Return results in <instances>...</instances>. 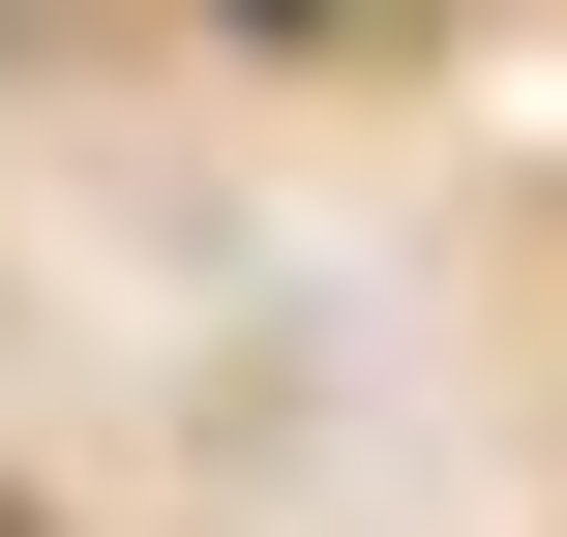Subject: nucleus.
<instances>
[{
	"instance_id": "nucleus-1",
	"label": "nucleus",
	"mask_w": 567,
	"mask_h": 537,
	"mask_svg": "<svg viewBox=\"0 0 567 537\" xmlns=\"http://www.w3.org/2000/svg\"><path fill=\"white\" fill-rule=\"evenodd\" d=\"M239 30H329V0H239Z\"/></svg>"
}]
</instances>
